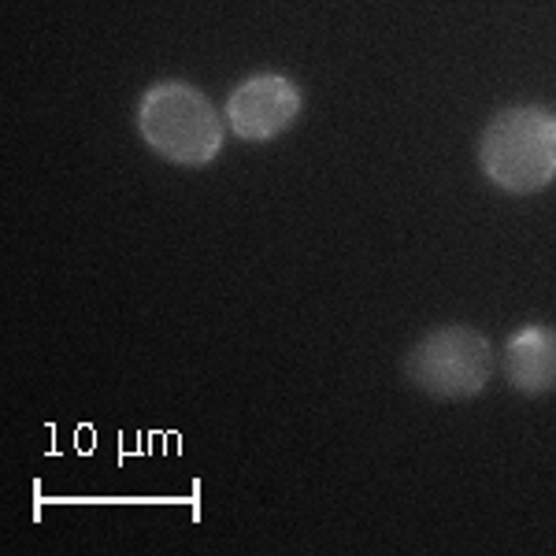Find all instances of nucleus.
Returning a JSON list of instances; mask_svg holds the SVG:
<instances>
[{"label":"nucleus","instance_id":"nucleus-2","mask_svg":"<svg viewBox=\"0 0 556 556\" xmlns=\"http://www.w3.org/2000/svg\"><path fill=\"white\" fill-rule=\"evenodd\" d=\"M138 134L156 156L182 167L212 164L223 149V119L190 83H156L138 101Z\"/></svg>","mask_w":556,"mask_h":556},{"label":"nucleus","instance_id":"nucleus-5","mask_svg":"<svg viewBox=\"0 0 556 556\" xmlns=\"http://www.w3.org/2000/svg\"><path fill=\"white\" fill-rule=\"evenodd\" d=\"M501 367L513 390L542 397L556 390V330L545 323H527L513 330L501 349Z\"/></svg>","mask_w":556,"mask_h":556},{"label":"nucleus","instance_id":"nucleus-4","mask_svg":"<svg viewBox=\"0 0 556 556\" xmlns=\"http://www.w3.org/2000/svg\"><path fill=\"white\" fill-rule=\"evenodd\" d=\"M301 112V89L293 78L264 71L245 78L227 101V123L245 141L278 138Z\"/></svg>","mask_w":556,"mask_h":556},{"label":"nucleus","instance_id":"nucleus-3","mask_svg":"<svg viewBox=\"0 0 556 556\" xmlns=\"http://www.w3.org/2000/svg\"><path fill=\"white\" fill-rule=\"evenodd\" d=\"M497 367L493 342L482 330L460 327H438L419 338L405 356V379L438 401H464L486 390Z\"/></svg>","mask_w":556,"mask_h":556},{"label":"nucleus","instance_id":"nucleus-1","mask_svg":"<svg viewBox=\"0 0 556 556\" xmlns=\"http://www.w3.org/2000/svg\"><path fill=\"white\" fill-rule=\"evenodd\" d=\"M479 164L508 193L545 190L556 178V115L538 104L497 112L479 138Z\"/></svg>","mask_w":556,"mask_h":556}]
</instances>
